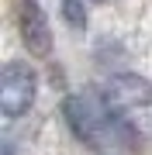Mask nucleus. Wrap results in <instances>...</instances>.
<instances>
[{"instance_id":"f257e3e1","label":"nucleus","mask_w":152,"mask_h":155,"mask_svg":"<svg viewBox=\"0 0 152 155\" xmlns=\"http://www.w3.org/2000/svg\"><path fill=\"white\" fill-rule=\"evenodd\" d=\"M111 117L128 138H152V83L131 72L111 76L100 90Z\"/></svg>"},{"instance_id":"f03ea898","label":"nucleus","mask_w":152,"mask_h":155,"mask_svg":"<svg viewBox=\"0 0 152 155\" xmlns=\"http://www.w3.org/2000/svg\"><path fill=\"white\" fill-rule=\"evenodd\" d=\"M66 114H69V121H73V131L86 145H93V148H114V145L131 141L128 134L121 131V124L111 117V110H107L100 93H76V97H69Z\"/></svg>"},{"instance_id":"7ed1b4c3","label":"nucleus","mask_w":152,"mask_h":155,"mask_svg":"<svg viewBox=\"0 0 152 155\" xmlns=\"http://www.w3.org/2000/svg\"><path fill=\"white\" fill-rule=\"evenodd\" d=\"M31 104H35V72L28 66L11 62L4 69V79H0V107H4L7 117H17Z\"/></svg>"},{"instance_id":"20e7f679","label":"nucleus","mask_w":152,"mask_h":155,"mask_svg":"<svg viewBox=\"0 0 152 155\" xmlns=\"http://www.w3.org/2000/svg\"><path fill=\"white\" fill-rule=\"evenodd\" d=\"M21 38H24L31 55H49V48H52L49 21H45V14H42V7L35 0H24L21 4Z\"/></svg>"},{"instance_id":"39448f33","label":"nucleus","mask_w":152,"mask_h":155,"mask_svg":"<svg viewBox=\"0 0 152 155\" xmlns=\"http://www.w3.org/2000/svg\"><path fill=\"white\" fill-rule=\"evenodd\" d=\"M62 14H66L69 28H83V24H86V11H83L79 0H62Z\"/></svg>"},{"instance_id":"423d86ee","label":"nucleus","mask_w":152,"mask_h":155,"mask_svg":"<svg viewBox=\"0 0 152 155\" xmlns=\"http://www.w3.org/2000/svg\"><path fill=\"white\" fill-rule=\"evenodd\" d=\"M97 4H107V0H97Z\"/></svg>"}]
</instances>
